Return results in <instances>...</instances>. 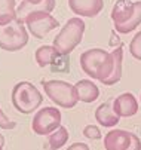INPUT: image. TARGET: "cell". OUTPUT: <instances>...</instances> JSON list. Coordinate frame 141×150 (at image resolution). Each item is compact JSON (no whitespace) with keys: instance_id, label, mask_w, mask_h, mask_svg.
Masks as SVG:
<instances>
[{"instance_id":"6da1fadb","label":"cell","mask_w":141,"mask_h":150,"mask_svg":"<svg viewBox=\"0 0 141 150\" xmlns=\"http://www.w3.org/2000/svg\"><path fill=\"white\" fill-rule=\"evenodd\" d=\"M114 30L120 34H128L141 24V0H117L110 13Z\"/></svg>"},{"instance_id":"7a4b0ae2","label":"cell","mask_w":141,"mask_h":150,"mask_svg":"<svg viewBox=\"0 0 141 150\" xmlns=\"http://www.w3.org/2000/svg\"><path fill=\"white\" fill-rule=\"evenodd\" d=\"M11 101L16 112L23 115H30L39 109V105L43 101V95L31 82L23 80L18 82L12 88Z\"/></svg>"},{"instance_id":"3957f363","label":"cell","mask_w":141,"mask_h":150,"mask_svg":"<svg viewBox=\"0 0 141 150\" xmlns=\"http://www.w3.org/2000/svg\"><path fill=\"white\" fill-rule=\"evenodd\" d=\"M83 31H85V23L82 21V18L80 16L70 18L66 23V25L61 28V31L55 36L52 46L56 49L58 54L68 55L82 42Z\"/></svg>"},{"instance_id":"277c9868","label":"cell","mask_w":141,"mask_h":150,"mask_svg":"<svg viewBox=\"0 0 141 150\" xmlns=\"http://www.w3.org/2000/svg\"><path fill=\"white\" fill-rule=\"evenodd\" d=\"M42 86L45 89V94L49 100H52L56 105L64 107V109H73L77 104L79 97L76 86L64 80H42Z\"/></svg>"},{"instance_id":"5b68a950","label":"cell","mask_w":141,"mask_h":150,"mask_svg":"<svg viewBox=\"0 0 141 150\" xmlns=\"http://www.w3.org/2000/svg\"><path fill=\"white\" fill-rule=\"evenodd\" d=\"M28 42V30L21 21H12L6 25H0V48L3 51L15 52L23 49Z\"/></svg>"},{"instance_id":"8992f818","label":"cell","mask_w":141,"mask_h":150,"mask_svg":"<svg viewBox=\"0 0 141 150\" xmlns=\"http://www.w3.org/2000/svg\"><path fill=\"white\" fill-rule=\"evenodd\" d=\"M122 61H123V48L117 46L103 61L101 67L98 70L97 80H99L106 86L116 85L122 77Z\"/></svg>"},{"instance_id":"52a82bcc","label":"cell","mask_w":141,"mask_h":150,"mask_svg":"<svg viewBox=\"0 0 141 150\" xmlns=\"http://www.w3.org/2000/svg\"><path fill=\"white\" fill-rule=\"evenodd\" d=\"M61 126V112L56 107L40 109L31 122V129L37 135H51Z\"/></svg>"},{"instance_id":"ba28073f","label":"cell","mask_w":141,"mask_h":150,"mask_svg":"<svg viewBox=\"0 0 141 150\" xmlns=\"http://www.w3.org/2000/svg\"><path fill=\"white\" fill-rule=\"evenodd\" d=\"M24 23L27 25V30L36 39H43L51 30L59 25L56 18H54L49 12H33L25 18Z\"/></svg>"},{"instance_id":"9c48e42d","label":"cell","mask_w":141,"mask_h":150,"mask_svg":"<svg viewBox=\"0 0 141 150\" xmlns=\"http://www.w3.org/2000/svg\"><path fill=\"white\" fill-rule=\"evenodd\" d=\"M107 55H109L107 51L99 49V48L88 49L80 55V67H82V70L89 77L97 80L98 70H99V67H101V64H103V61L106 59Z\"/></svg>"},{"instance_id":"30bf717a","label":"cell","mask_w":141,"mask_h":150,"mask_svg":"<svg viewBox=\"0 0 141 150\" xmlns=\"http://www.w3.org/2000/svg\"><path fill=\"white\" fill-rule=\"evenodd\" d=\"M55 0H23L16 8V19L24 23L25 18L33 12H52Z\"/></svg>"},{"instance_id":"8fae6325","label":"cell","mask_w":141,"mask_h":150,"mask_svg":"<svg viewBox=\"0 0 141 150\" xmlns=\"http://www.w3.org/2000/svg\"><path fill=\"white\" fill-rule=\"evenodd\" d=\"M113 110L119 117H131L138 112V101L131 92H123L111 103Z\"/></svg>"},{"instance_id":"7c38bea8","label":"cell","mask_w":141,"mask_h":150,"mask_svg":"<svg viewBox=\"0 0 141 150\" xmlns=\"http://www.w3.org/2000/svg\"><path fill=\"white\" fill-rule=\"evenodd\" d=\"M132 141V132L123 129H110L104 135L106 150H128Z\"/></svg>"},{"instance_id":"4fadbf2b","label":"cell","mask_w":141,"mask_h":150,"mask_svg":"<svg viewBox=\"0 0 141 150\" xmlns=\"http://www.w3.org/2000/svg\"><path fill=\"white\" fill-rule=\"evenodd\" d=\"M68 6L79 16L94 18L103 11L104 2L103 0H68Z\"/></svg>"},{"instance_id":"5bb4252c","label":"cell","mask_w":141,"mask_h":150,"mask_svg":"<svg viewBox=\"0 0 141 150\" xmlns=\"http://www.w3.org/2000/svg\"><path fill=\"white\" fill-rule=\"evenodd\" d=\"M95 119H97V122L99 125L104 126V128H113L120 120V117L114 113L113 105H111L110 101L103 103V104H99L97 107V110H95Z\"/></svg>"},{"instance_id":"9a60e30c","label":"cell","mask_w":141,"mask_h":150,"mask_svg":"<svg viewBox=\"0 0 141 150\" xmlns=\"http://www.w3.org/2000/svg\"><path fill=\"white\" fill-rule=\"evenodd\" d=\"M74 86L77 91V97L82 103H94L99 97L98 86L89 79H82V80L76 82Z\"/></svg>"},{"instance_id":"2e32d148","label":"cell","mask_w":141,"mask_h":150,"mask_svg":"<svg viewBox=\"0 0 141 150\" xmlns=\"http://www.w3.org/2000/svg\"><path fill=\"white\" fill-rule=\"evenodd\" d=\"M34 57H36V62L39 64V67H46V66H51L55 57H58V52L52 45H43V46L37 48Z\"/></svg>"},{"instance_id":"e0dca14e","label":"cell","mask_w":141,"mask_h":150,"mask_svg":"<svg viewBox=\"0 0 141 150\" xmlns=\"http://www.w3.org/2000/svg\"><path fill=\"white\" fill-rule=\"evenodd\" d=\"M16 19L15 0H0V25H6Z\"/></svg>"},{"instance_id":"ac0fdd59","label":"cell","mask_w":141,"mask_h":150,"mask_svg":"<svg viewBox=\"0 0 141 150\" xmlns=\"http://www.w3.org/2000/svg\"><path fill=\"white\" fill-rule=\"evenodd\" d=\"M68 129L66 126H59L56 131H54L49 137H48V144H49V150H58L61 149L67 141H68Z\"/></svg>"},{"instance_id":"d6986e66","label":"cell","mask_w":141,"mask_h":150,"mask_svg":"<svg viewBox=\"0 0 141 150\" xmlns=\"http://www.w3.org/2000/svg\"><path fill=\"white\" fill-rule=\"evenodd\" d=\"M51 71H54V73H68L70 71V58H68V55L58 54V57H55V59L51 64Z\"/></svg>"},{"instance_id":"ffe728a7","label":"cell","mask_w":141,"mask_h":150,"mask_svg":"<svg viewBox=\"0 0 141 150\" xmlns=\"http://www.w3.org/2000/svg\"><path fill=\"white\" fill-rule=\"evenodd\" d=\"M129 52L135 59L141 61V31H138L129 43Z\"/></svg>"},{"instance_id":"44dd1931","label":"cell","mask_w":141,"mask_h":150,"mask_svg":"<svg viewBox=\"0 0 141 150\" xmlns=\"http://www.w3.org/2000/svg\"><path fill=\"white\" fill-rule=\"evenodd\" d=\"M83 135L89 140H101V137H103L101 129L95 125H86L83 129Z\"/></svg>"},{"instance_id":"7402d4cb","label":"cell","mask_w":141,"mask_h":150,"mask_svg":"<svg viewBox=\"0 0 141 150\" xmlns=\"http://www.w3.org/2000/svg\"><path fill=\"white\" fill-rule=\"evenodd\" d=\"M16 126V123L13 120H11L2 110V107H0V129H13Z\"/></svg>"},{"instance_id":"603a6c76","label":"cell","mask_w":141,"mask_h":150,"mask_svg":"<svg viewBox=\"0 0 141 150\" xmlns=\"http://www.w3.org/2000/svg\"><path fill=\"white\" fill-rule=\"evenodd\" d=\"M128 150H141V140L138 135L132 134V141H131V146L128 147Z\"/></svg>"},{"instance_id":"cb8c5ba5","label":"cell","mask_w":141,"mask_h":150,"mask_svg":"<svg viewBox=\"0 0 141 150\" xmlns=\"http://www.w3.org/2000/svg\"><path fill=\"white\" fill-rule=\"evenodd\" d=\"M67 150H89V146L86 143H73Z\"/></svg>"},{"instance_id":"d4e9b609","label":"cell","mask_w":141,"mask_h":150,"mask_svg":"<svg viewBox=\"0 0 141 150\" xmlns=\"http://www.w3.org/2000/svg\"><path fill=\"white\" fill-rule=\"evenodd\" d=\"M3 146H5V137L0 134V147H3Z\"/></svg>"},{"instance_id":"484cf974","label":"cell","mask_w":141,"mask_h":150,"mask_svg":"<svg viewBox=\"0 0 141 150\" xmlns=\"http://www.w3.org/2000/svg\"><path fill=\"white\" fill-rule=\"evenodd\" d=\"M0 150H3V147H0Z\"/></svg>"},{"instance_id":"4316f807","label":"cell","mask_w":141,"mask_h":150,"mask_svg":"<svg viewBox=\"0 0 141 150\" xmlns=\"http://www.w3.org/2000/svg\"><path fill=\"white\" fill-rule=\"evenodd\" d=\"M140 98H141V97H140Z\"/></svg>"}]
</instances>
